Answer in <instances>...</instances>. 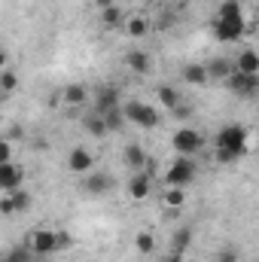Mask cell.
<instances>
[{
  "label": "cell",
  "instance_id": "obj_1",
  "mask_svg": "<svg viewBox=\"0 0 259 262\" xmlns=\"http://www.w3.org/2000/svg\"><path fill=\"white\" fill-rule=\"evenodd\" d=\"M244 12H241V3L238 0H223L220 3V12H217V21H213V37L220 43H235L241 40L244 34Z\"/></svg>",
  "mask_w": 259,
  "mask_h": 262
},
{
  "label": "cell",
  "instance_id": "obj_2",
  "mask_svg": "<svg viewBox=\"0 0 259 262\" xmlns=\"http://www.w3.org/2000/svg\"><path fill=\"white\" fill-rule=\"evenodd\" d=\"M247 134H250V128H244V125H238V122L220 128V134H217V162L229 165V162L247 156V152H250V149H247Z\"/></svg>",
  "mask_w": 259,
  "mask_h": 262
},
{
  "label": "cell",
  "instance_id": "obj_3",
  "mask_svg": "<svg viewBox=\"0 0 259 262\" xmlns=\"http://www.w3.org/2000/svg\"><path fill=\"white\" fill-rule=\"evenodd\" d=\"M195 177H198V165L192 162V156H177L165 171V183L177 186V189H186Z\"/></svg>",
  "mask_w": 259,
  "mask_h": 262
},
{
  "label": "cell",
  "instance_id": "obj_4",
  "mask_svg": "<svg viewBox=\"0 0 259 262\" xmlns=\"http://www.w3.org/2000/svg\"><path fill=\"white\" fill-rule=\"evenodd\" d=\"M125 116H128V122H134L137 128H159V122H162V116H159V110L156 107H149V104H143V101H128L125 107Z\"/></svg>",
  "mask_w": 259,
  "mask_h": 262
},
{
  "label": "cell",
  "instance_id": "obj_5",
  "mask_svg": "<svg viewBox=\"0 0 259 262\" xmlns=\"http://www.w3.org/2000/svg\"><path fill=\"white\" fill-rule=\"evenodd\" d=\"M28 247L37 253V256H52L61 250V232L58 229H37L28 241Z\"/></svg>",
  "mask_w": 259,
  "mask_h": 262
},
{
  "label": "cell",
  "instance_id": "obj_6",
  "mask_svg": "<svg viewBox=\"0 0 259 262\" xmlns=\"http://www.w3.org/2000/svg\"><path fill=\"white\" fill-rule=\"evenodd\" d=\"M171 149L177 156H198L204 149V137H201V131H195V128H180V131H174V137H171Z\"/></svg>",
  "mask_w": 259,
  "mask_h": 262
},
{
  "label": "cell",
  "instance_id": "obj_7",
  "mask_svg": "<svg viewBox=\"0 0 259 262\" xmlns=\"http://www.w3.org/2000/svg\"><path fill=\"white\" fill-rule=\"evenodd\" d=\"M226 85H229L235 95L250 98V95H256L259 92V73H241V70H235V73L226 79Z\"/></svg>",
  "mask_w": 259,
  "mask_h": 262
},
{
  "label": "cell",
  "instance_id": "obj_8",
  "mask_svg": "<svg viewBox=\"0 0 259 262\" xmlns=\"http://www.w3.org/2000/svg\"><path fill=\"white\" fill-rule=\"evenodd\" d=\"M116 107H122V101H119V92L113 89V85H101L98 92H95V107H92V113H110V110H116Z\"/></svg>",
  "mask_w": 259,
  "mask_h": 262
},
{
  "label": "cell",
  "instance_id": "obj_9",
  "mask_svg": "<svg viewBox=\"0 0 259 262\" xmlns=\"http://www.w3.org/2000/svg\"><path fill=\"white\" fill-rule=\"evenodd\" d=\"M67 168H70L73 174H92V168H95V156H92L89 149L76 146V149H70V156H67Z\"/></svg>",
  "mask_w": 259,
  "mask_h": 262
},
{
  "label": "cell",
  "instance_id": "obj_10",
  "mask_svg": "<svg viewBox=\"0 0 259 262\" xmlns=\"http://www.w3.org/2000/svg\"><path fill=\"white\" fill-rule=\"evenodd\" d=\"M21 180H25V171H21L18 165H12V162H0V186H3L6 192L21 189Z\"/></svg>",
  "mask_w": 259,
  "mask_h": 262
},
{
  "label": "cell",
  "instance_id": "obj_11",
  "mask_svg": "<svg viewBox=\"0 0 259 262\" xmlns=\"http://www.w3.org/2000/svg\"><path fill=\"white\" fill-rule=\"evenodd\" d=\"M149 189H153L149 174H146V171H137L128 183V195L134 198V201H143V198H149Z\"/></svg>",
  "mask_w": 259,
  "mask_h": 262
},
{
  "label": "cell",
  "instance_id": "obj_12",
  "mask_svg": "<svg viewBox=\"0 0 259 262\" xmlns=\"http://www.w3.org/2000/svg\"><path fill=\"white\" fill-rule=\"evenodd\" d=\"M82 186H85V192H89V195H104V192L113 186V177H110V174H104V171H98V174H89Z\"/></svg>",
  "mask_w": 259,
  "mask_h": 262
},
{
  "label": "cell",
  "instance_id": "obj_13",
  "mask_svg": "<svg viewBox=\"0 0 259 262\" xmlns=\"http://www.w3.org/2000/svg\"><path fill=\"white\" fill-rule=\"evenodd\" d=\"M125 64H128L137 76H146V73L153 70V61H149V55H146L143 49H131L128 55H125Z\"/></svg>",
  "mask_w": 259,
  "mask_h": 262
},
{
  "label": "cell",
  "instance_id": "obj_14",
  "mask_svg": "<svg viewBox=\"0 0 259 262\" xmlns=\"http://www.w3.org/2000/svg\"><path fill=\"white\" fill-rule=\"evenodd\" d=\"M235 70L241 73H259V52L256 49H241L235 58Z\"/></svg>",
  "mask_w": 259,
  "mask_h": 262
},
{
  "label": "cell",
  "instance_id": "obj_15",
  "mask_svg": "<svg viewBox=\"0 0 259 262\" xmlns=\"http://www.w3.org/2000/svg\"><path fill=\"white\" fill-rule=\"evenodd\" d=\"M183 82H189V85H207L210 82L207 64H186L183 67Z\"/></svg>",
  "mask_w": 259,
  "mask_h": 262
},
{
  "label": "cell",
  "instance_id": "obj_16",
  "mask_svg": "<svg viewBox=\"0 0 259 262\" xmlns=\"http://www.w3.org/2000/svg\"><path fill=\"white\" fill-rule=\"evenodd\" d=\"M61 98H64L70 107H82V104L89 101V89H85L82 82H70L64 92H61Z\"/></svg>",
  "mask_w": 259,
  "mask_h": 262
},
{
  "label": "cell",
  "instance_id": "obj_17",
  "mask_svg": "<svg viewBox=\"0 0 259 262\" xmlns=\"http://www.w3.org/2000/svg\"><path fill=\"white\" fill-rule=\"evenodd\" d=\"M207 73H210V82L213 79H220V82H226L232 73H235V64H229L226 58H213L210 64H207Z\"/></svg>",
  "mask_w": 259,
  "mask_h": 262
},
{
  "label": "cell",
  "instance_id": "obj_18",
  "mask_svg": "<svg viewBox=\"0 0 259 262\" xmlns=\"http://www.w3.org/2000/svg\"><path fill=\"white\" fill-rule=\"evenodd\" d=\"M122 156H125V162H128L134 171H143V168H146V152H143V146H140V143H128Z\"/></svg>",
  "mask_w": 259,
  "mask_h": 262
},
{
  "label": "cell",
  "instance_id": "obj_19",
  "mask_svg": "<svg viewBox=\"0 0 259 262\" xmlns=\"http://www.w3.org/2000/svg\"><path fill=\"white\" fill-rule=\"evenodd\" d=\"M125 34H128V37H134V40L146 37V34H149V21H146L143 15H131L128 21H125Z\"/></svg>",
  "mask_w": 259,
  "mask_h": 262
},
{
  "label": "cell",
  "instance_id": "obj_20",
  "mask_svg": "<svg viewBox=\"0 0 259 262\" xmlns=\"http://www.w3.org/2000/svg\"><path fill=\"white\" fill-rule=\"evenodd\" d=\"M85 131L92 134V137H104V134H110V128H107V119L101 116V113H92V116H85Z\"/></svg>",
  "mask_w": 259,
  "mask_h": 262
},
{
  "label": "cell",
  "instance_id": "obj_21",
  "mask_svg": "<svg viewBox=\"0 0 259 262\" xmlns=\"http://www.w3.org/2000/svg\"><path fill=\"white\" fill-rule=\"evenodd\" d=\"M156 95H159V104H162V107H168L171 113L180 107V92H177V89H171V85H162Z\"/></svg>",
  "mask_w": 259,
  "mask_h": 262
},
{
  "label": "cell",
  "instance_id": "obj_22",
  "mask_svg": "<svg viewBox=\"0 0 259 262\" xmlns=\"http://www.w3.org/2000/svg\"><path fill=\"white\" fill-rule=\"evenodd\" d=\"M189 244H192V229H177L171 241V253H186Z\"/></svg>",
  "mask_w": 259,
  "mask_h": 262
},
{
  "label": "cell",
  "instance_id": "obj_23",
  "mask_svg": "<svg viewBox=\"0 0 259 262\" xmlns=\"http://www.w3.org/2000/svg\"><path fill=\"white\" fill-rule=\"evenodd\" d=\"M104 119H107V128H110V131H122L125 125H128V116H125V110H122V107H116V110L104 113Z\"/></svg>",
  "mask_w": 259,
  "mask_h": 262
},
{
  "label": "cell",
  "instance_id": "obj_24",
  "mask_svg": "<svg viewBox=\"0 0 259 262\" xmlns=\"http://www.w3.org/2000/svg\"><path fill=\"white\" fill-rule=\"evenodd\" d=\"M34 256H37V253H34L31 247H12L3 259L6 262H34Z\"/></svg>",
  "mask_w": 259,
  "mask_h": 262
},
{
  "label": "cell",
  "instance_id": "obj_25",
  "mask_svg": "<svg viewBox=\"0 0 259 262\" xmlns=\"http://www.w3.org/2000/svg\"><path fill=\"white\" fill-rule=\"evenodd\" d=\"M15 85H18V76H15V70L3 67V70H0V89H3V95L15 92Z\"/></svg>",
  "mask_w": 259,
  "mask_h": 262
},
{
  "label": "cell",
  "instance_id": "obj_26",
  "mask_svg": "<svg viewBox=\"0 0 259 262\" xmlns=\"http://www.w3.org/2000/svg\"><path fill=\"white\" fill-rule=\"evenodd\" d=\"M101 15H104V25L107 28H116V25H122V9L113 3V6H107V9H101Z\"/></svg>",
  "mask_w": 259,
  "mask_h": 262
},
{
  "label": "cell",
  "instance_id": "obj_27",
  "mask_svg": "<svg viewBox=\"0 0 259 262\" xmlns=\"http://www.w3.org/2000/svg\"><path fill=\"white\" fill-rule=\"evenodd\" d=\"M134 247H137V253H153V250H156V238H153L149 232H140V235L134 238Z\"/></svg>",
  "mask_w": 259,
  "mask_h": 262
},
{
  "label": "cell",
  "instance_id": "obj_28",
  "mask_svg": "<svg viewBox=\"0 0 259 262\" xmlns=\"http://www.w3.org/2000/svg\"><path fill=\"white\" fill-rule=\"evenodd\" d=\"M183 201H186V192H183V189L168 186V192H165V204H168V207H180Z\"/></svg>",
  "mask_w": 259,
  "mask_h": 262
},
{
  "label": "cell",
  "instance_id": "obj_29",
  "mask_svg": "<svg viewBox=\"0 0 259 262\" xmlns=\"http://www.w3.org/2000/svg\"><path fill=\"white\" fill-rule=\"evenodd\" d=\"M12 201H15V210H28V207H31V192L15 189V192H12Z\"/></svg>",
  "mask_w": 259,
  "mask_h": 262
},
{
  "label": "cell",
  "instance_id": "obj_30",
  "mask_svg": "<svg viewBox=\"0 0 259 262\" xmlns=\"http://www.w3.org/2000/svg\"><path fill=\"white\" fill-rule=\"evenodd\" d=\"M0 210L9 216V213H15V201H12V192H6V195L0 198Z\"/></svg>",
  "mask_w": 259,
  "mask_h": 262
},
{
  "label": "cell",
  "instance_id": "obj_31",
  "mask_svg": "<svg viewBox=\"0 0 259 262\" xmlns=\"http://www.w3.org/2000/svg\"><path fill=\"white\" fill-rule=\"evenodd\" d=\"M0 162H12V143L9 140L0 143Z\"/></svg>",
  "mask_w": 259,
  "mask_h": 262
},
{
  "label": "cell",
  "instance_id": "obj_32",
  "mask_svg": "<svg viewBox=\"0 0 259 262\" xmlns=\"http://www.w3.org/2000/svg\"><path fill=\"white\" fill-rule=\"evenodd\" d=\"M217 262H238V256H235V250H229V247H226V250H220V253H217Z\"/></svg>",
  "mask_w": 259,
  "mask_h": 262
},
{
  "label": "cell",
  "instance_id": "obj_33",
  "mask_svg": "<svg viewBox=\"0 0 259 262\" xmlns=\"http://www.w3.org/2000/svg\"><path fill=\"white\" fill-rule=\"evenodd\" d=\"M168 262H183V256H180V253H171V259Z\"/></svg>",
  "mask_w": 259,
  "mask_h": 262
},
{
  "label": "cell",
  "instance_id": "obj_34",
  "mask_svg": "<svg viewBox=\"0 0 259 262\" xmlns=\"http://www.w3.org/2000/svg\"><path fill=\"white\" fill-rule=\"evenodd\" d=\"M3 262H6V259H3Z\"/></svg>",
  "mask_w": 259,
  "mask_h": 262
},
{
  "label": "cell",
  "instance_id": "obj_35",
  "mask_svg": "<svg viewBox=\"0 0 259 262\" xmlns=\"http://www.w3.org/2000/svg\"><path fill=\"white\" fill-rule=\"evenodd\" d=\"M256 3H259V0H256Z\"/></svg>",
  "mask_w": 259,
  "mask_h": 262
}]
</instances>
